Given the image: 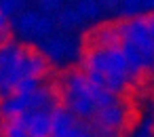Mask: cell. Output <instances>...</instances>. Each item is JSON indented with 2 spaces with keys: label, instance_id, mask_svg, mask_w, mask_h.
<instances>
[{
  "label": "cell",
  "instance_id": "cell-15",
  "mask_svg": "<svg viewBox=\"0 0 154 137\" xmlns=\"http://www.w3.org/2000/svg\"><path fill=\"white\" fill-rule=\"evenodd\" d=\"M57 19H59V26H61L63 30H72V28H76V26L82 21L80 15L76 13V9H63Z\"/></svg>",
  "mask_w": 154,
  "mask_h": 137
},
{
  "label": "cell",
  "instance_id": "cell-3",
  "mask_svg": "<svg viewBox=\"0 0 154 137\" xmlns=\"http://www.w3.org/2000/svg\"><path fill=\"white\" fill-rule=\"evenodd\" d=\"M89 122L72 116L61 103L51 110V137H80Z\"/></svg>",
  "mask_w": 154,
  "mask_h": 137
},
{
  "label": "cell",
  "instance_id": "cell-4",
  "mask_svg": "<svg viewBox=\"0 0 154 137\" xmlns=\"http://www.w3.org/2000/svg\"><path fill=\"white\" fill-rule=\"evenodd\" d=\"M91 124L122 135V131L129 126V108H127L122 101H116V103H112V105H108V108H99V110L95 112Z\"/></svg>",
  "mask_w": 154,
  "mask_h": 137
},
{
  "label": "cell",
  "instance_id": "cell-5",
  "mask_svg": "<svg viewBox=\"0 0 154 137\" xmlns=\"http://www.w3.org/2000/svg\"><path fill=\"white\" fill-rule=\"evenodd\" d=\"M61 105L72 116H76L78 120H85V122H91L93 116H95V112H97L95 103L89 97L74 95V93H66V91H61Z\"/></svg>",
  "mask_w": 154,
  "mask_h": 137
},
{
  "label": "cell",
  "instance_id": "cell-16",
  "mask_svg": "<svg viewBox=\"0 0 154 137\" xmlns=\"http://www.w3.org/2000/svg\"><path fill=\"white\" fill-rule=\"evenodd\" d=\"M53 26H55L53 17H49V15H40L38 21H36V28H34L32 38H45V36H49V34L53 32Z\"/></svg>",
  "mask_w": 154,
  "mask_h": 137
},
{
  "label": "cell",
  "instance_id": "cell-17",
  "mask_svg": "<svg viewBox=\"0 0 154 137\" xmlns=\"http://www.w3.org/2000/svg\"><path fill=\"white\" fill-rule=\"evenodd\" d=\"M40 84H42L40 80L26 76V78H21V80L15 84V89H13V95H30V93H32V91H36Z\"/></svg>",
  "mask_w": 154,
  "mask_h": 137
},
{
  "label": "cell",
  "instance_id": "cell-8",
  "mask_svg": "<svg viewBox=\"0 0 154 137\" xmlns=\"http://www.w3.org/2000/svg\"><path fill=\"white\" fill-rule=\"evenodd\" d=\"M51 72V61L36 49H30L28 53V59H26V76L30 78H36V80H45Z\"/></svg>",
  "mask_w": 154,
  "mask_h": 137
},
{
  "label": "cell",
  "instance_id": "cell-7",
  "mask_svg": "<svg viewBox=\"0 0 154 137\" xmlns=\"http://www.w3.org/2000/svg\"><path fill=\"white\" fill-rule=\"evenodd\" d=\"M122 38H120V30L118 23H103L97 26L91 34V44L101 47V49H110V47H120Z\"/></svg>",
  "mask_w": 154,
  "mask_h": 137
},
{
  "label": "cell",
  "instance_id": "cell-9",
  "mask_svg": "<svg viewBox=\"0 0 154 137\" xmlns=\"http://www.w3.org/2000/svg\"><path fill=\"white\" fill-rule=\"evenodd\" d=\"M28 112V95H9L0 99V120H13Z\"/></svg>",
  "mask_w": 154,
  "mask_h": 137
},
{
  "label": "cell",
  "instance_id": "cell-1",
  "mask_svg": "<svg viewBox=\"0 0 154 137\" xmlns=\"http://www.w3.org/2000/svg\"><path fill=\"white\" fill-rule=\"evenodd\" d=\"M30 47L9 40L0 47V99L13 95L15 84L26 78V59Z\"/></svg>",
  "mask_w": 154,
  "mask_h": 137
},
{
  "label": "cell",
  "instance_id": "cell-23",
  "mask_svg": "<svg viewBox=\"0 0 154 137\" xmlns=\"http://www.w3.org/2000/svg\"><path fill=\"white\" fill-rule=\"evenodd\" d=\"M49 137H51V135H49Z\"/></svg>",
  "mask_w": 154,
  "mask_h": 137
},
{
  "label": "cell",
  "instance_id": "cell-22",
  "mask_svg": "<svg viewBox=\"0 0 154 137\" xmlns=\"http://www.w3.org/2000/svg\"><path fill=\"white\" fill-rule=\"evenodd\" d=\"M143 11L146 13H154V0H143Z\"/></svg>",
  "mask_w": 154,
  "mask_h": 137
},
{
  "label": "cell",
  "instance_id": "cell-2",
  "mask_svg": "<svg viewBox=\"0 0 154 137\" xmlns=\"http://www.w3.org/2000/svg\"><path fill=\"white\" fill-rule=\"evenodd\" d=\"M118 30H120V38H122L125 42L135 44L146 57L154 59V38H152V34L148 32L146 15H137V17L118 21Z\"/></svg>",
  "mask_w": 154,
  "mask_h": 137
},
{
  "label": "cell",
  "instance_id": "cell-18",
  "mask_svg": "<svg viewBox=\"0 0 154 137\" xmlns=\"http://www.w3.org/2000/svg\"><path fill=\"white\" fill-rule=\"evenodd\" d=\"M23 7V0H0V13H5L7 17Z\"/></svg>",
  "mask_w": 154,
  "mask_h": 137
},
{
  "label": "cell",
  "instance_id": "cell-10",
  "mask_svg": "<svg viewBox=\"0 0 154 137\" xmlns=\"http://www.w3.org/2000/svg\"><path fill=\"white\" fill-rule=\"evenodd\" d=\"M40 53L49 59V61H59L66 57L68 53V44L63 42V38H51L40 47Z\"/></svg>",
  "mask_w": 154,
  "mask_h": 137
},
{
  "label": "cell",
  "instance_id": "cell-11",
  "mask_svg": "<svg viewBox=\"0 0 154 137\" xmlns=\"http://www.w3.org/2000/svg\"><path fill=\"white\" fill-rule=\"evenodd\" d=\"M0 137H30V133L19 118H13L0 122Z\"/></svg>",
  "mask_w": 154,
  "mask_h": 137
},
{
  "label": "cell",
  "instance_id": "cell-13",
  "mask_svg": "<svg viewBox=\"0 0 154 137\" xmlns=\"http://www.w3.org/2000/svg\"><path fill=\"white\" fill-rule=\"evenodd\" d=\"M99 2L97 0H78L76 13L80 15V19H95L99 15Z\"/></svg>",
  "mask_w": 154,
  "mask_h": 137
},
{
  "label": "cell",
  "instance_id": "cell-12",
  "mask_svg": "<svg viewBox=\"0 0 154 137\" xmlns=\"http://www.w3.org/2000/svg\"><path fill=\"white\" fill-rule=\"evenodd\" d=\"M38 17H40V15H38L36 11H23V13L19 15V19H17V30H19L23 36H30V38H32Z\"/></svg>",
  "mask_w": 154,
  "mask_h": 137
},
{
  "label": "cell",
  "instance_id": "cell-21",
  "mask_svg": "<svg viewBox=\"0 0 154 137\" xmlns=\"http://www.w3.org/2000/svg\"><path fill=\"white\" fill-rule=\"evenodd\" d=\"M97 2H99V7H103V9L110 11V9H114V7L120 2V0H97Z\"/></svg>",
  "mask_w": 154,
  "mask_h": 137
},
{
  "label": "cell",
  "instance_id": "cell-6",
  "mask_svg": "<svg viewBox=\"0 0 154 137\" xmlns=\"http://www.w3.org/2000/svg\"><path fill=\"white\" fill-rule=\"evenodd\" d=\"M19 120L26 124L30 137H49L51 135V112L49 110L26 112L19 116Z\"/></svg>",
  "mask_w": 154,
  "mask_h": 137
},
{
  "label": "cell",
  "instance_id": "cell-14",
  "mask_svg": "<svg viewBox=\"0 0 154 137\" xmlns=\"http://www.w3.org/2000/svg\"><path fill=\"white\" fill-rule=\"evenodd\" d=\"M143 11V0H120V15L125 19L137 17Z\"/></svg>",
  "mask_w": 154,
  "mask_h": 137
},
{
  "label": "cell",
  "instance_id": "cell-19",
  "mask_svg": "<svg viewBox=\"0 0 154 137\" xmlns=\"http://www.w3.org/2000/svg\"><path fill=\"white\" fill-rule=\"evenodd\" d=\"M59 5H61V0H40V7H42L47 13L57 11V9H59Z\"/></svg>",
  "mask_w": 154,
  "mask_h": 137
},
{
  "label": "cell",
  "instance_id": "cell-20",
  "mask_svg": "<svg viewBox=\"0 0 154 137\" xmlns=\"http://www.w3.org/2000/svg\"><path fill=\"white\" fill-rule=\"evenodd\" d=\"M146 15V26H148V32L152 34V38H154V13H143Z\"/></svg>",
  "mask_w": 154,
  "mask_h": 137
}]
</instances>
